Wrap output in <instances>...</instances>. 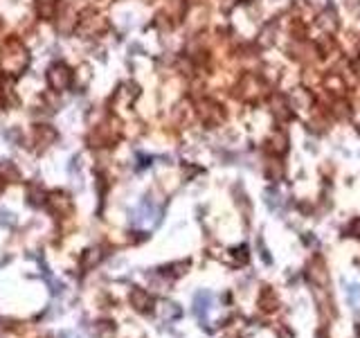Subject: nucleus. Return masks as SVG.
I'll return each instance as SVG.
<instances>
[{"label":"nucleus","mask_w":360,"mask_h":338,"mask_svg":"<svg viewBox=\"0 0 360 338\" xmlns=\"http://www.w3.org/2000/svg\"><path fill=\"white\" fill-rule=\"evenodd\" d=\"M261 307L266 309V311H273V309L277 307V298L273 295V291H266V293L261 295Z\"/></svg>","instance_id":"4"},{"label":"nucleus","mask_w":360,"mask_h":338,"mask_svg":"<svg viewBox=\"0 0 360 338\" xmlns=\"http://www.w3.org/2000/svg\"><path fill=\"white\" fill-rule=\"evenodd\" d=\"M0 223H3V225H14V223H16L14 214H9V212H3V210H0Z\"/></svg>","instance_id":"5"},{"label":"nucleus","mask_w":360,"mask_h":338,"mask_svg":"<svg viewBox=\"0 0 360 338\" xmlns=\"http://www.w3.org/2000/svg\"><path fill=\"white\" fill-rule=\"evenodd\" d=\"M131 304L138 309V311L146 313V311H151V307H153V298L142 289H135V291H131Z\"/></svg>","instance_id":"1"},{"label":"nucleus","mask_w":360,"mask_h":338,"mask_svg":"<svg viewBox=\"0 0 360 338\" xmlns=\"http://www.w3.org/2000/svg\"><path fill=\"white\" fill-rule=\"evenodd\" d=\"M351 228H353V233H356V235L360 237V219H358V221H353V225H351Z\"/></svg>","instance_id":"6"},{"label":"nucleus","mask_w":360,"mask_h":338,"mask_svg":"<svg viewBox=\"0 0 360 338\" xmlns=\"http://www.w3.org/2000/svg\"><path fill=\"white\" fill-rule=\"evenodd\" d=\"M308 278L313 282H318L320 286H326V282H329V275L324 273V266L320 262H313L311 264V270H308Z\"/></svg>","instance_id":"3"},{"label":"nucleus","mask_w":360,"mask_h":338,"mask_svg":"<svg viewBox=\"0 0 360 338\" xmlns=\"http://www.w3.org/2000/svg\"><path fill=\"white\" fill-rule=\"evenodd\" d=\"M210 304H212V293L210 291H198L194 295V313L198 318H205V313L210 311Z\"/></svg>","instance_id":"2"}]
</instances>
